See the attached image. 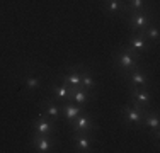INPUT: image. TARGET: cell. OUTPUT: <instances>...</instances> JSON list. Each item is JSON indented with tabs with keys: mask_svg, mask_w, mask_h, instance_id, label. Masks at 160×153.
I'll list each match as a JSON object with an SVG mask.
<instances>
[{
	"mask_svg": "<svg viewBox=\"0 0 160 153\" xmlns=\"http://www.w3.org/2000/svg\"><path fill=\"white\" fill-rule=\"evenodd\" d=\"M60 106H62V119H65L67 122L75 121V117L83 111V107L77 106L75 102H72V101H65Z\"/></svg>",
	"mask_w": 160,
	"mask_h": 153,
	"instance_id": "obj_14",
	"label": "cell"
},
{
	"mask_svg": "<svg viewBox=\"0 0 160 153\" xmlns=\"http://www.w3.org/2000/svg\"><path fill=\"white\" fill-rule=\"evenodd\" d=\"M142 128H145L147 131L153 133L155 138H158V131H160V117L158 112L155 109H147L143 114V121H142Z\"/></svg>",
	"mask_w": 160,
	"mask_h": 153,
	"instance_id": "obj_10",
	"label": "cell"
},
{
	"mask_svg": "<svg viewBox=\"0 0 160 153\" xmlns=\"http://www.w3.org/2000/svg\"><path fill=\"white\" fill-rule=\"evenodd\" d=\"M90 99H92V94H90V92L83 90L82 87H75V90L72 92V95L68 97V101L75 102V104L80 106V107H85L90 102Z\"/></svg>",
	"mask_w": 160,
	"mask_h": 153,
	"instance_id": "obj_16",
	"label": "cell"
},
{
	"mask_svg": "<svg viewBox=\"0 0 160 153\" xmlns=\"http://www.w3.org/2000/svg\"><path fill=\"white\" fill-rule=\"evenodd\" d=\"M56 122H53L49 117H46L44 114H39L36 119L32 121V129L38 135H44V136H55L56 131Z\"/></svg>",
	"mask_w": 160,
	"mask_h": 153,
	"instance_id": "obj_8",
	"label": "cell"
},
{
	"mask_svg": "<svg viewBox=\"0 0 160 153\" xmlns=\"http://www.w3.org/2000/svg\"><path fill=\"white\" fill-rule=\"evenodd\" d=\"M80 75H82V70L78 67H73V68H70L68 73L62 75L60 80L63 83H67L68 87H80Z\"/></svg>",
	"mask_w": 160,
	"mask_h": 153,
	"instance_id": "obj_19",
	"label": "cell"
},
{
	"mask_svg": "<svg viewBox=\"0 0 160 153\" xmlns=\"http://www.w3.org/2000/svg\"><path fill=\"white\" fill-rule=\"evenodd\" d=\"M22 82H24L26 90L29 92H38L41 89V85H43V78L36 73H26L22 76Z\"/></svg>",
	"mask_w": 160,
	"mask_h": 153,
	"instance_id": "obj_17",
	"label": "cell"
},
{
	"mask_svg": "<svg viewBox=\"0 0 160 153\" xmlns=\"http://www.w3.org/2000/svg\"><path fill=\"white\" fill-rule=\"evenodd\" d=\"M145 111H147L145 107H138V106L131 104V102H128L126 106L121 107V121L128 128H142Z\"/></svg>",
	"mask_w": 160,
	"mask_h": 153,
	"instance_id": "obj_2",
	"label": "cell"
},
{
	"mask_svg": "<svg viewBox=\"0 0 160 153\" xmlns=\"http://www.w3.org/2000/svg\"><path fill=\"white\" fill-rule=\"evenodd\" d=\"M31 145H32V148L36 151L48 153V151H51L53 148L56 146V140L53 136H44V135H38V133H34L32 140H31Z\"/></svg>",
	"mask_w": 160,
	"mask_h": 153,
	"instance_id": "obj_9",
	"label": "cell"
},
{
	"mask_svg": "<svg viewBox=\"0 0 160 153\" xmlns=\"http://www.w3.org/2000/svg\"><path fill=\"white\" fill-rule=\"evenodd\" d=\"M124 3H126V15L147 10V0H124Z\"/></svg>",
	"mask_w": 160,
	"mask_h": 153,
	"instance_id": "obj_21",
	"label": "cell"
},
{
	"mask_svg": "<svg viewBox=\"0 0 160 153\" xmlns=\"http://www.w3.org/2000/svg\"><path fill=\"white\" fill-rule=\"evenodd\" d=\"M129 102L138 107H145V109H148V106H150L152 102V92L148 87H133L129 85Z\"/></svg>",
	"mask_w": 160,
	"mask_h": 153,
	"instance_id": "obj_5",
	"label": "cell"
},
{
	"mask_svg": "<svg viewBox=\"0 0 160 153\" xmlns=\"http://www.w3.org/2000/svg\"><path fill=\"white\" fill-rule=\"evenodd\" d=\"M70 126H72V131L78 133V135H92V131L96 129V122H94L92 116L87 114L85 111H82L75 117V121L70 122Z\"/></svg>",
	"mask_w": 160,
	"mask_h": 153,
	"instance_id": "obj_3",
	"label": "cell"
},
{
	"mask_svg": "<svg viewBox=\"0 0 160 153\" xmlns=\"http://www.w3.org/2000/svg\"><path fill=\"white\" fill-rule=\"evenodd\" d=\"M140 32H142V36L148 41V43H152V44H157L158 39H160V29H158L157 22L148 24L147 27H145L143 31H140Z\"/></svg>",
	"mask_w": 160,
	"mask_h": 153,
	"instance_id": "obj_18",
	"label": "cell"
},
{
	"mask_svg": "<svg viewBox=\"0 0 160 153\" xmlns=\"http://www.w3.org/2000/svg\"><path fill=\"white\" fill-rule=\"evenodd\" d=\"M75 90V87H68L67 83L63 82H58V83H53L51 85V94H53V99H55L56 102H65L68 101V97L72 95V92Z\"/></svg>",
	"mask_w": 160,
	"mask_h": 153,
	"instance_id": "obj_13",
	"label": "cell"
},
{
	"mask_svg": "<svg viewBox=\"0 0 160 153\" xmlns=\"http://www.w3.org/2000/svg\"><path fill=\"white\" fill-rule=\"evenodd\" d=\"M124 17H126V22H128L129 29H131V32H140V31H143L148 24L153 22V17H152L150 10L128 14V15H124Z\"/></svg>",
	"mask_w": 160,
	"mask_h": 153,
	"instance_id": "obj_4",
	"label": "cell"
},
{
	"mask_svg": "<svg viewBox=\"0 0 160 153\" xmlns=\"http://www.w3.org/2000/svg\"><path fill=\"white\" fill-rule=\"evenodd\" d=\"M123 78L128 80V83L133 87H150V83H148V73L143 70L142 65H138V67L126 72L123 75Z\"/></svg>",
	"mask_w": 160,
	"mask_h": 153,
	"instance_id": "obj_6",
	"label": "cell"
},
{
	"mask_svg": "<svg viewBox=\"0 0 160 153\" xmlns=\"http://www.w3.org/2000/svg\"><path fill=\"white\" fill-rule=\"evenodd\" d=\"M41 109H43L41 114H44L46 117H49L53 122H58L60 119H62V106H60V102H56L55 99H53V101L43 102Z\"/></svg>",
	"mask_w": 160,
	"mask_h": 153,
	"instance_id": "obj_12",
	"label": "cell"
},
{
	"mask_svg": "<svg viewBox=\"0 0 160 153\" xmlns=\"http://www.w3.org/2000/svg\"><path fill=\"white\" fill-rule=\"evenodd\" d=\"M102 10L111 17L126 15V3L124 0H102Z\"/></svg>",
	"mask_w": 160,
	"mask_h": 153,
	"instance_id": "obj_11",
	"label": "cell"
},
{
	"mask_svg": "<svg viewBox=\"0 0 160 153\" xmlns=\"http://www.w3.org/2000/svg\"><path fill=\"white\" fill-rule=\"evenodd\" d=\"M80 87H82L83 90L90 92V94H92L94 87H96V78H94L92 72H90L89 68H83L82 70V75H80Z\"/></svg>",
	"mask_w": 160,
	"mask_h": 153,
	"instance_id": "obj_20",
	"label": "cell"
},
{
	"mask_svg": "<svg viewBox=\"0 0 160 153\" xmlns=\"http://www.w3.org/2000/svg\"><path fill=\"white\" fill-rule=\"evenodd\" d=\"M92 135H78V133H73V146L77 151H92V145L94 140L90 138Z\"/></svg>",
	"mask_w": 160,
	"mask_h": 153,
	"instance_id": "obj_15",
	"label": "cell"
},
{
	"mask_svg": "<svg viewBox=\"0 0 160 153\" xmlns=\"http://www.w3.org/2000/svg\"><path fill=\"white\" fill-rule=\"evenodd\" d=\"M126 46L133 53H136L140 58H143V56L148 53V49H150V43L142 36V32H131L129 34Z\"/></svg>",
	"mask_w": 160,
	"mask_h": 153,
	"instance_id": "obj_7",
	"label": "cell"
},
{
	"mask_svg": "<svg viewBox=\"0 0 160 153\" xmlns=\"http://www.w3.org/2000/svg\"><path fill=\"white\" fill-rule=\"evenodd\" d=\"M112 60H114V67H116V70H119L121 75H124L126 72L131 70V68L142 65V58H140L136 53H133L126 44L119 46V48L112 53Z\"/></svg>",
	"mask_w": 160,
	"mask_h": 153,
	"instance_id": "obj_1",
	"label": "cell"
}]
</instances>
